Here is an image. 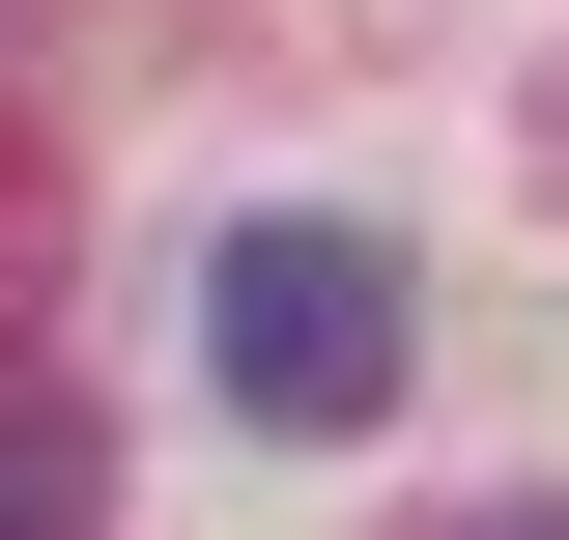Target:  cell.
I'll return each mask as SVG.
<instances>
[{
  "instance_id": "cell-1",
  "label": "cell",
  "mask_w": 569,
  "mask_h": 540,
  "mask_svg": "<svg viewBox=\"0 0 569 540\" xmlns=\"http://www.w3.org/2000/svg\"><path fill=\"white\" fill-rule=\"evenodd\" d=\"M200 370L284 427V456H342V427H399V257H370L342 200H257L200 257Z\"/></svg>"
},
{
  "instance_id": "cell-2",
  "label": "cell",
  "mask_w": 569,
  "mask_h": 540,
  "mask_svg": "<svg viewBox=\"0 0 569 540\" xmlns=\"http://www.w3.org/2000/svg\"><path fill=\"white\" fill-rule=\"evenodd\" d=\"M485 540H569V512H485Z\"/></svg>"
},
{
  "instance_id": "cell-3",
  "label": "cell",
  "mask_w": 569,
  "mask_h": 540,
  "mask_svg": "<svg viewBox=\"0 0 569 540\" xmlns=\"http://www.w3.org/2000/svg\"><path fill=\"white\" fill-rule=\"evenodd\" d=\"M0 540H58V512H0Z\"/></svg>"
}]
</instances>
